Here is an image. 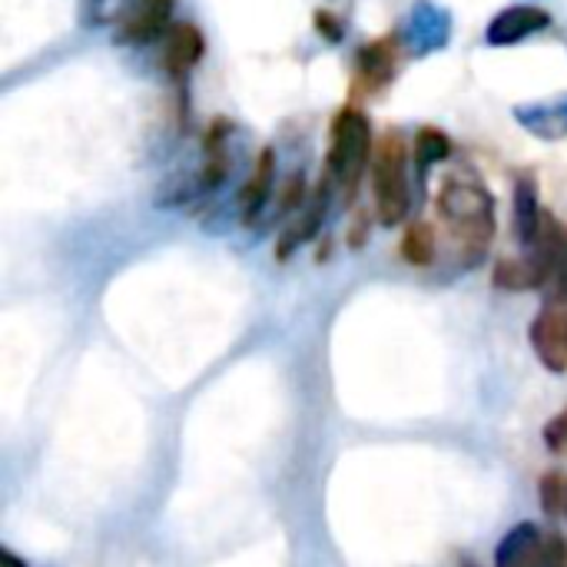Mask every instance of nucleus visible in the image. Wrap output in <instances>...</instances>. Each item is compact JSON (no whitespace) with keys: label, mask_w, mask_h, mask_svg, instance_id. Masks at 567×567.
I'll use <instances>...</instances> for the list:
<instances>
[{"label":"nucleus","mask_w":567,"mask_h":567,"mask_svg":"<svg viewBox=\"0 0 567 567\" xmlns=\"http://www.w3.org/2000/svg\"><path fill=\"white\" fill-rule=\"evenodd\" d=\"M439 216L465 252V266L478 262L495 236V196L475 176H449L439 189Z\"/></svg>","instance_id":"1"},{"label":"nucleus","mask_w":567,"mask_h":567,"mask_svg":"<svg viewBox=\"0 0 567 567\" xmlns=\"http://www.w3.org/2000/svg\"><path fill=\"white\" fill-rule=\"evenodd\" d=\"M372 126L369 116L355 106H342L332 120L329 130V156H326V173L342 186V193L352 199L362 173L369 169L372 159Z\"/></svg>","instance_id":"2"},{"label":"nucleus","mask_w":567,"mask_h":567,"mask_svg":"<svg viewBox=\"0 0 567 567\" xmlns=\"http://www.w3.org/2000/svg\"><path fill=\"white\" fill-rule=\"evenodd\" d=\"M409 150L405 140L389 130L372 153V189H375V216L382 226H399L409 216Z\"/></svg>","instance_id":"3"},{"label":"nucleus","mask_w":567,"mask_h":567,"mask_svg":"<svg viewBox=\"0 0 567 567\" xmlns=\"http://www.w3.org/2000/svg\"><path fill=\"white\" fill-rule=\"evenodd\" d=\"M495 565L498 567H551L567 565V542L561 535H545L538 525L522 522L515 525L498 551H495Z\"/></svg>","instance_id":"4"},{"label":"nucleus","mask_w":567,"mask_h":567,"mask_svg":"<svg viewBox=\"0 0 567 567\" xmlns=\"http://www.w3.org/2000/svg\"><path fill=\"white\" fill-rule=\"evenodd\" d=\"M528 339L545 369L567 372V299H548L535 316Z\"/></svg>","instance_id":"5"},{"label":"nucleus","mask_w":567,"mask_h":567,"mask_svg":"<svg viewBox=\"0 0 567 567\" xmlns=\"http://www.w3.org/2000/svg\"><path fill=\"white\" fill-rule=\"evenodd\" d=\"M449 33H452V17L435 7V3H425L419 0L405 20V33H402V43L409 47L412 56H425L432 50H442L449 43Z\"/></svg>","instance_id":"6"},{"label":"nucleus","mask_w":567,"mask_h":567,"mask_svg":"<svg viewBox=\"0 0 567 567\" xmlns=\"http://www.w3.org/2000/svg\"><path fill=\"white\" fill-rule=\"evenodd\" d=\"M176 0H130L120 30H116V43H150L159 33L169 30V17H173Z\"/></svg>","instance_id":"7"},{"label":"nucleus","mask_w":567,"mask_h":567,"mask_svg":"<svg viewBox=\"0 0 567 567\" xmlns=\"http://www.w3.org/2000/svg\"><path fill=\"white\" fill-rule=\"evenodd\" d=\"M332 183H336V179L326 173V176H322V183L309 193V199H306L302 213L292 219V226H286V233L279 236V249H276V256H279V259H289L302 243H309V239L319 233V226H322V219H326V209H329Z\"/></svg>","instance_id":"8"},{"label":"nucleus","mask_w":567,"mask_h":567,"mask_svg":"<svg viewBox=\"0 0 567 567\" xmlns=\"http://www.w3.org/2000/svg\"><path fill=\"white\" fill-rule=\"evenodd\" d=\"M203 50H206V40H203L199 27H193V23H173L163 33V70L176 83H183L189 76V70L203 60Z\"/></svg>","instance_id":"9"},{"label":"nucleus","mask_w":567,"mask_h":567,"mask_svg":"<svg viewBox=\"0 0 567 567\" xmlns=\"http://www.w3.org/2000/svg\"><path fill=\"white\" fill-rule=\"evenodd\" d=\"M545 27H551V13L548 10H542V7H505L488 23L485 40L492 47H512V43H522L525 37L545 30Z\"/></svg>","instance_id":"10"},{"label":"nucleus","mask_w":567,"mask_h":567,"mask_svg":"<svg viewBox=\"0 0 567 567\" xmlns=\"http://www.w3.org/2000/svg\"><path fill=\"white\" fill-rule=\"evenodd\" d=\"M395 66H399V47H395V40L392 37L372 40V43H365L355 53V83L365 86L369 93H375V90H382V86L392 83Z\"/></svg>","instance_id":"11"},{"label":"nucleus","mask_w":567,"mask_h":567,"mask_svg":"<svg viewBox=\"0 0 567 567\" xmlns=\"http://www.w3.org/2000/svg\"><path fill=\"white\" fill-rule=\"evenodd\" d=\"M515 120L522 130L545 143H558L567 136V96L558 100H538V103H518Z\"/></svg>","instance_id":"12"},{"label":"nucleus","mask_w":567,"mask_h":567,"mask_svg":"<svg viewBox=\"0 0 567 567\" xmlns=\"http://www.w3.org/2000/svg\"><path fill=\"white\" fill-rule=\"evenodd\" d=\"M272 176H276V153L266 146L246 179V186L239 189V219L246 226H252L259 219V213L266 209L269 203V193H272Z\"/></svg>","instance_id":"13"},{"label":"nucleus","mask_w":567,"mask_h":567,"mask_svg":"<svg viewBox=\"0 0 567 567\" xmlns=\"http://www.w3.org/2000/svg\"><path fill=\"white\" fill-rule=\"evenodd\" d=\"M229 123L216 120L206 133V146H203V169L196 176V193H216L223 186V179L229 176V143H226Z\"/></svg>","instance_id":"14"},{"label":"nucleus","mask_w":567,"mask_h":567,"mask_svg":"<svg viewBox=\"0 0 567 567\" xmlns=\"http://www.w3.org/2000/svg\"><path fill=\"white\" fill-rule=\"evenodd\" d=\"M542 216H545V209L538 206V183L532 173H522L515 179V236L525 249L535 243V236L542 229Z\"/></svg>","instance_id":"15"},{"label":"nucleus","mask_w":567,"mask_h":567,"mask_svg":"<svg viewBox=\"0 0 567 567\" xmlns=\"http://www.w3.org/2000/svg\"><path fill=\"white\" fill-rule=\"evenodd\" d=\"M439 252V239H435V226L425 219L409 223L405 236H402V259L412 266H432Z\"/></svg>","instance_id":"16"},{"label":"nucleus","mask_w":567,"mask_h":567,"mask_svg":"<svg viewBox=\"0 0 567 567\" xmlns=\"http://www.w3.org/2000/svg\"><path fill=\"white\" fill-rule=\"evenodd\" d=\"M449 156H452V140L439 126H422L415 133V166H419L422 179L429 176V169L435 163H445Z\"/></svg>","instance_id":"17"},{"label":"nucleus","mask_w":567,"mask_h":567,"mask_svg":"<svg viewBox=\"0 0 567 567\" xmlns=\"http://www.w3.org/2000/svg\"><path fill=\"white\" fill-rule=\"evenodd\" d=\"M538 495H542V508H545V515L558 518V515L565 512L567 478L565 475H558V472H548V475L542 478V485H538Z\"/></svg>","instance_id":"18"},{"label":"nucleus","mask_w":567,"mask_h":567,"mask_svg":"<svg viewBox=\"0 0 567 567\" xmlns=\"http://www.w3.org/2000/svg\"><path fill=\"white\" fill-rule=\"evenodd\" d=\"M545 445H548L555 455H561L567 449V409L558 419L548 422V429H545Z\"/></svg>","instance_id":"19"},{"label":"nucleus","mask_w":567,"mask_h":567,"mask_svg":"<svg viewBox=\"0 0 567 567\" xmlns=\"http://www.w3.org/2000/svg\"><path fill=\"white\" fill-rule=\"evenodd\" d=\"M551 296L548 299H567V226H565V246H561V256H558V269L551 276Z\"/></svg>","instance_id":"20"},{"label":"nucleus","mask_w":567,"mask_h":567,"mask_svg":"<svg viewBox=\"0 0 567 567\" xmlns=\"http://www.w3.org/2000/svg\"><path fill=\"white\" fill-rule=\"evenodd\" d=\"M316 27H319V30H322V33H326L332 43L342 37V27H339V20H336L332 13H326V10H319V13H316Z\"/></svg>","instance_id":"21"},{"label":"nucleus","mask_w":567,"mask_h":567,"mask_svg":"<svg viewBox=\"0 0 567 567\" xmlns=\"http://www.w3.org/2000/svg\"><path fill=\"white\" fill-rule=\"evenodd\" d=\"M565 515H567V502H565Z\"/></svg>","instance_id":"22"}]
</instances>
